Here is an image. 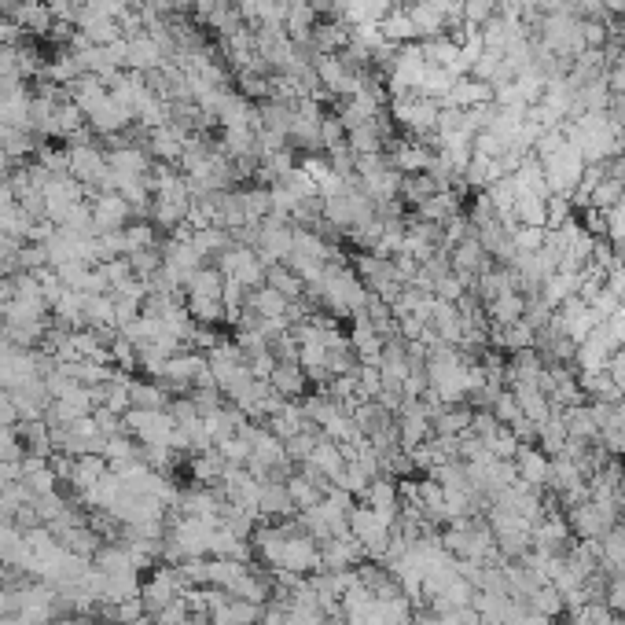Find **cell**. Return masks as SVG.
Masks as SVG:
<instances>
[{"label": "cell", "mask_w": 625, "mask_h": 625, "mask_svg": "<svg viewBox=\"0 0 625 625\" xmlns=\"http://www.w3.org/2000/svg\"><path fill=\"white\" fill-rule=\"evenodd\" d=\"M350 534H353V541L364 548V556L383 559L390 541H394V523H390L387 515L372 512L368 504H361V508L350 512Z\"/></svg>", "instance_id": "6da1fadb"}, {"label": "cell", "mask_w": 625, "mask_h": 625, "mask_svg": "<svg viewBox=\"0 0 625 625\" xmlns=\"http://www.w3.org/2000/svg\"><path fill=\"white\" fill-rule=\"evenodd\" d=\"M567 523H570V534L578 537V541H600L607 530L618 526V508L585 500V504H578V508H570Z\"/></svg>", "instance_id": "7a4b0ae2"}, {"label": "cell", "mask_w": 625, "mask_h": 625, "mask_svg": "<svg viewBox=\"0 0 625 625\" xmlns=\"http://www.w3.org/2000/svg\"><path fill=\"white\" fill-rule=\"evenodd\" d=\"M515 471H519V482L526 486H548V478H552V456L541 453L537 445H519V453H515Z\"/></svg>", "instance_id": "3957f363"}, {"label": "cell", "mask_w": 625, "mask_h": 625, "mask_svg": "<svg viewBox=\"0 0 625 625\" xmlns=\"http://www.w3.org/2000/svg\"><path fill=\"white\" fill-rule=\"evenodd\" d=\"M364 504L372 508V512L387 515L390 523H398L401 515V486H394L390 478H372V486L364 493Z\"/></svg>", "instance_id": "277c9868"}, {"label": "cell", "mask_w": 625, "mask_h": 625, "mask_svg": "<svg viewBox=\"0 0 625 625\" xmlns=\"http://www.w3.org/2000/svg\"><path fill=\"white\" fill-rule=\"evenodd\" d=\"M523 313H526V295H519V291H504V295H497L489 302V320L497 328H508L515 320H523Z\"/></svg>", "instance_id": "5b68a950"}, {"label": "cell", "mask_w": 625, "mask_h": 625, "mask_svg": "<svg viewBox=\"0 0 625 625\" xmlns=\"http://www.w3.org/2000/svg\"><path fill=\"white\" fill-rule=\"evenodd\" d=\"M284 486H287V493H291V500H295L298 512H309V508L320 504V497H324V489H320L317 482H309L306 475H291Z\"/></svg>", "instance_id": "8992f818"}, {"label": "cell", "mask_w": 625, "mask_h": 625, "mask_svg": "<svg viewBox=\"0 0 625 625\" xmlns=\"http://www.w3.org/2000/svg\"><path fill=\"white\" fill-rule=\"evenodd\" d=\"M258 512H265V515L295 512V500H291L287 486H262V497H258Z\"/></svg>", "instance_id": "52a82bcc"}, {"label": "cell", "mask_w": 625, "mask_h": 625, "mask_svg": "<svg viewBox=\"0 0 625 625\" xmlns=\"http://www.w3.org/2000/svg\"><path fill=\"white\" fill-rule=\"evenodd\" d=\"M497 8L500 0H464V23L482 30L489 19H497Z\"/></svg>", "instance_id": "ba28073f"}, {"label": "cell", "mask_w": 625, "mask_h": 625, "mask_svg": "<svg viewBox=\"0 0 625 625\" xmlns=\"http://www.w3.org/2000/svg\"><path fill=\"white\" fill-rule=\"evenodd\" d=\"M603 603H607L614 614L625 611V574H614L611 585H607V592H603Z\"/></svg>", "instance_id": "9c48e42d"}, {"label": "cell", "mask_w": 625, "mask_h": 625, "mask_svg": "<svg viewBox=\"0 0 625 625\" xmlns=\"http://www.w3.org/2000/svg\"><path fill=\"white\" fill-rule=\"evenodd\" d=\"M607 375H611L614 383L625 390V346H618V350L611 353V361H607Z\"/></svg>", "instance_id": "30bf717a"}, {"label": "cell", "mask_w": 625, "mask_h": 625, "mask_svg": "<svg viewBox=\"0 0 625 625\" xmlns=\"http://www.w3.org/2000/svg\"><path fill=\"white\" fill-rule=\"evenodd\" d=\"M618 622H622V625H625V611H622V614H618Z\"/></svg>", "instance_id": "8fae6325"}]
</instances>
